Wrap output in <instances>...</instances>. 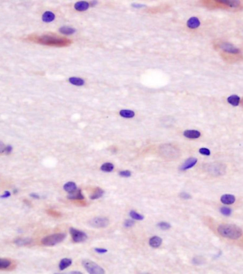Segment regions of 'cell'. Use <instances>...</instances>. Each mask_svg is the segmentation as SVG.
Listing matches in <instances>:
<instances>
[{
    "label": "cell",
    "instance_id": "cell-1",
    "mask_svg": "<svg viewBox=\"0 0 243 274\" xmlns=\"http://www.w3.org/2000/svg\"><path fill=\"white\" fill-rule=\"evenodd\" d=\"M218 232L221 236L230 239H237L241 237L242 231L237 225L223 224L218 226Z\"/></svg>",
    "mask_w": 243,
    "mask_h": 274
},
{
    "label": "cell",
    "instance_id": "cell-2",
    "mask_svg": "<svg viewBox=\"0 0 243 274\" xmlns=\"http://www.w3.org/2000/svg\"><path fill=\"white\" fill-rule=\"evenodd\" d=\"M66 234L64 233H58V234H54L49 236H47L43 238L41 240V243L48 246H55L58 244L61 243L66 238Z\"/></svg>",
    "mask_w": 243,
    "mask_h": 274
},
{
    "label": "cell",
    "instance_id": "cell-3",
    "mask_svg": "<svg viewBox=\"0 0 243 274\" xmlns=\"http://www.w3.org/2000/svg\"><path fill=\"white\" fill-rule=\"evenodd\" d=\"M83 265L89 274H105V270L99 265L90 260H84Z\"/></svg>",
    "mask_w": 243,
    "mask_h": 274
},
{
    "label": "cell",
    "instance_id": "cell-4",
    "mask_svg": "<svg viewBox=\"0 0 243 274\" xmlns=\"http://www.w3.org/2000/svg\"><path fill=\"white\" fill-rule=\"evenodd\" d=\"M207 170L213 176H220L223 175L226 173V166L223 163H214L208 165Z\"/></svg>",
    "mask_w": 243,
    "mask_h": 274
},
{
    "label": "cell",
    "instance_id": "cell-5",
    "mask_svg": "<svg viewBox=\"0 0 243 274\" xmlns=\"http://www.w3.org/2000/svg\"><path fill=\"white\" fill-rule=\"evenodd\" d=\"M160 152L163 157L174 159L179 156V151L170 144H165L160 147Z\"/></svg>",
    "mask_w": 243,
    "mask_h": 274
},
{
    "label": "cell",
    "instance_id": "cell-6",
    "mask_svg": "<svg viewBox=\"0 0 243 274\" xmlns=\"http://www.w3.org/2000/svg\"><path fill=\"white\" fill-rule=\"evenodd\" d=\"M37 41L41 44L50 45H63L66 44V41L64 39L49 36H44L38 38Z\"/></svg>",
    "mask_w": 243,
    "mask_h": 274
},
{
    "label": "cell",
    "instance_id": "cell-7",
    "mask_svg": "<svg viewBox=\"0 0 243 274\" xmlns=\"http://www.w3.org/2000/svg\"><path fill=\"white\" fill-rule=\"evenodd\" d=\"M70 233H71L72 239L73 241L76 243H80V242H83L86 241V239H88L87 234H85L84 232H82L78 229H74V228L71 227L70 229Z\"/></svg>",
    "mask_w": 243,
    "mask_h": 274
},
{
    "label": "cell",
    "instance_id": "cell-8",
    "mask_svg": "<svg viewBox=\"0 0 243 274\" xmlns=\"http://www.w3.org/2000/svg\"><path fill=\"white\" fill-rule=\"evenodd\" d=\"M109 220L106 217H95L89 221L88 224L95 228H104L109 225Z\"/></svg>",
    "mask_w": 243,
    "mask_h": 274
},
{
    "label": "cell",
    "instance_id": "cell-9",
    "mask_svg": "<svg viewBox=\"0 0 243 274\" xmlns=\"http://www.w3.org/2000/svg\"><path fill=\"white\" fill-rule=\"evenodd\" d=\"M220 48L223 50V51H225L226 53H229V54H238L240 53V50L239 49H237V48L235 47L234 45L230 44V43H227V42L222 43V44L220 45Z\"/></svg>",
    "mask_w": 243,
    "mask_h": 274
},
{
    "label": "cell",
    "instance_id": "cell-10",
    "mask_svg": "<svg viewBox=\"0 0 243 274\" xmlns=\"http://www.w3.org/2000/svg\"><path fill=\"white\" fill-rule=\"evenodd\" d=\"M197 162H198V160H197L196 158L192 157L188 158L186 161L183 163L180 169L181 170H186L188 169H190V168H193L196 164Z\"/></svg>",
    "mask_w": 243,
    "mask_h": 274
},
{
    "label": "cell",
    "instance_id": "cell-11",
    "mask_svg": "<svg viewBox=\"0 0 243 274\" xmlns=\"http://www.w3.org/2000/svg\"><path fill=\"white\" fill-rule=\"evenodd\" d=\"M33 240L31 238H16L14 239V244L19 246H26L32 243Z\"/></svg>",
    "mask_w": 243,
    "mask_h": 274
},
{
    "label": "cell",
    "instance_id": "cell-12",
    "mask_svg": "<svg viewBox=\"0 0 243 274\" xmlns=\"http://www.w3.org/2000/svg\"><path fill=\"white\" fill-rule=\"evenodd\" d=\"M149 244H150V245L152 247V248H158V247H159L161 245H162V238L158 236L152 237L151 238H150Z\"/></svg>",
    "mask_w": 243,
    "mask_h": 274
},
{
    "label": "cell",
    "instance_id": "cell-13",
    "mask_svg": "<svg viewBox=\"0 0 243 274\" xmlns=\"http://www.w3.org/2000/svg\"><path fill=\"white\" fill-rule=\"evenodd\" d=\"M184 136L188 139H198L201 136V132L197 130H186L184 132Z\"/></svg>",
    "mask_w": 243,
    "mask_h": 274
},
{
    "label": "cell",
    "instance_id": "cell-14",
    "mask_svg": "<svg viewBox=\"0 0 243 274\" xmlns=\"http://www.w3.org/2000/svg\"><path fill=\"white\" fill-rule=\"evenodd\" d=\"M220 201L225 205H231L235 202V197L232 195H223L221 197Z\"/></svg>",
    "mask_w": 243,
    "mask_h": 274
},
{
    "label": "cell",
    "instance_id": "cell-15",
    "mask_svg": "<svg viewBox=\"0 0 243 274\" xmlns=\"http://www.w3.org/2000/svg\"><path fill=\"white\" fill-rule=\"evenodd\" d=\"M68 199H84V196L82 194V191L80 189H77L73 193H69L68 195Z\"/></svg>",
    "mask_w": 243,
    "mask_h": 274
},
{
    "label": "cell",
    "instance_id": "cell-16",
    "mask_svg": "<svg viewBox=\"0 0 243 274\" xmlns=\"http://www.w3.org/2000/svg\"><path fill=\"white\" fill-rule=\"evenodd\" d=\"M201 24L200 20L197 17L190 18L187 21V26L190 28H196Z\"/></svg>",
    "mask_w": 243,
    "mask_h": 274
},
{
    "label": "cell",
    "instance_id": "cell-17",
    "mask_svg": "<svg viewBox=\"0 0 243 274\" xmlns=\"http://www.w3.org/2000/svg\"><path fill=\"white\" fill-rule=\"evenodd\" d=\"M90 6V4L87 2H78L75 4V9L77 11H86Z\"/></svg>",
    "mask_w": 243,
    "mask_h": 274
},
{
    "label": "cell",
    "instance_id": "cell-18",
    "mask_svg": "<svg viewBox=\"0 0 243 274\" xmlns=\"http://www.w3.org/2000/svg\"><path fill=\"white\" fill-rule=\"evenodd\" d=\"M55 19V14L52 12V11H46L42 16V20L43 21L46 23L51 22Z\"/></svg>",
    "mask_w": 243,
    "mask_h": 274
},
{
    "label": "cell",
    "instance_id": "cell-19",
    "mask_svg": "<svg viewBox=\"0 0 243 274\" xmlns=\"http://www.w3.org/2000/svg\"><path fill=\"white\" fill-rule=\"evenodd\" d=\"M63 189L65 191L68 192V193H71L77 190V186L74 182H68L64 185Z\"/></svg>",
    "mask_w": 243,
    "mask_h": 274
},
{
    "label": "cell",
    "instance_id": "cell-20",
    "mask_svg": "<svg viewBox=\"0 0 243 274\" xmlns=\"http://www.w3.org/2000/svg\"><path fill=\"white\" fill-rule=\"evenodd\" d=\"M72 264V260L71 259L65 258L63 259L62 260L60 261L59 263V268L61 271L65 270V269L69 267Z\"/></svg>",
    "mask_w": 243,
    "mask_h": 274
},
{
    "label": "cell",
    "instance_id": "cell-21",
    "mask_svg": "<svg viewBox=\"0 0 243 274\" xmlns=\"http://www.w3.org/2000/svg\"><path fill=\"white\" fill-rule=\"evenodd\" d=\"M227 100L228 103L231 105H232V106H238V105L240 104V98L239 96L233 95L230 96V97H228Z\"/></svg>",
    "mask_w": 243,
    "mask_h": 274
},
{
    "label": "cell",
    "instance_id": "cell-22",
    "mask_svg": "<svg viewBox=\"0 0 243 274\" xmlns=\"http://www.w3.org/2000/svg\"><path fill=\"white\" fill-rule=\"evenodd\" d=\"M70 83H71L72 85H76V86H83L85 84V81L83 79L80 78H76V77H73V78H69Z\"/></svg>",
    "mask_w": 243,
    "mask_h": 274
},
{
    "label": "cell",
    "instance_id": "cell-23",
    "mask_svg": "<svg viewBox=\"0 0 243 274\" xmlns=\"http://www.w3.org/2000/svg\"><path fill=\"white\" fill-rule=\"evenodd\" d=\"M119 115L122 117H124V118H132L135 115V113L132 110L122 109L119 111Z\"/></svg>",
    "mask_w": 243,
    "mask_h": 274
},
{
    "label": "cell",
    "instance_id": "cell-24",
    "mask_svg": "<svg viewBox=\"0 0 243 274\" xmlns=\"http://www.w3.org/2000/svg\"><path fill=\"white\" fill-rule=\"evenodd\" d=\"M59 31L64 35H71L75 33L76 30L75 28L68 27V26H63V27L60 28Z\"/></svg>",
    "mask_w": 243,
    "mask_h": 274
},
{
    "label": "cell",
    "instance_id": "cell-25",
    "mask_svg": "<svg viewBox=\"0 0 243 274\" xmlns=\"http://www.w3.org/2000/svg\"><path fill=\"white\" fill-rule=\"evenodd\" d=\"M103 195H104V191H103V190L100 188V187H97V188L95 190V191H94V193L90 195V198L91 199H97L100 198L101 197H102Z\"/></svg>",
    "mask_w": 243,
    "mask_h": 274
},
{
    "label": "cell",
    "instance_id": "cell-26",
    "mask_svg": "<svg viewBox=\"0 0 243 274\" xmlns=\"http://www.w3.org/2000/svg\"><path fill=\"white\" fill-rule=\"evenodd\" d=\"M11 261L7 259L0 258V269H7L10 267Z\"/></svg>",
    "mask_w": 243,
    "mask_h": 274
},
{
    "label": "cell",
    "instance_id": "cell-27",
    "mask_svg": "<svg viewBox=\"0 0 243 274\" xmlns=\"http://www.w3.org/2000/svg\"><path fill=\"white\" fill-rule=\"evenodd\" d=\"M100 169L104 172H107V173L112 172L113 169H114V165L111 163H105L102 165Z\"/></svg>",
    "mask_w": 243,
    "mask_h": 274
},
{
    "label": "cell",
    "instance_id": "cell-28",
    "mask_svg": "<svg viewBox=\"0 0 243 274\" xmlns=\"http://www.w3.org/2000/svg\"><path fill=\"white\" fill-rule=\"evenodd\" d=\"M220 3L224 4L225 5H228L230 7H237L240 4V1H226V0H219V1H217Z\"/></svg>",
    "mask_w": 243,
    "mask_h": 274
},
{
    "label": "cell",
    "instance_id": "cell-29",
    "mask_svg": "<svg viewBox=\"0 0 243 274\" xmlns=\"http://www.w3.org/2000/svg\"><path fill=\"white\" fill-rule=\"evenodd\" d=\"M129 216H130V217L133 219V220H139V221L143 220L144 219V217L142 215L137 213L134 210L130 211V212H129Z\"/></svg>",
    "mask_w": 243,
    "mask_h": 274
},
{
    "label": "cell",
    "instance_id": "cell-30",
    "mask_svg": "<svg viewBox=\"0 0 243 274\" xmlns=\"http://www.w3.org/2000/svg\"><path fill=\"white\" fill-rule=\"evenodd\" d=\"M157 227L159 228L160 229L168 230L171 228V225L169 224V223L166 222H160L159 223H158Z\"/></svg>",
    "mask_w": 243,
    "mask_h": 274
},
{
    "label": "cell",
    "instance_id": "cell-31",
    "mask_svg": "<svg viewBox=\"0 0 243 274\" xmlns=\"http://www.w3.org/2000/svg\"><path fill=\"white\" fill-rule=\"evenodd\" d=\"M220 212L225 216H229L232 213V210L230 208H227V207H223L220 209Z\"/></svg>",
    "mask_w": 243,
    "mask_h": 274
},
{
    "label": "cell",
    "instance_id": "cell-32",
    "mask_svg": "<svg viewBox=\"0 0 243 274\" xmlns=\"http://www.w3.org/2000/svg\"><path fill=\"white\" fill-rule=\"evenodd\" d=\"M119 176L123 177V178H129L131 177L132 175V173L129 171V170H122V171L119 172Z\"/></svg>",
    "mask_w": 243,
    "mask_h": 274
},
{
    "label": "cell",
    "instance_id": "cell-33",
    "mask_svg": "<svg viewBox=\"0 0 243 274\" xmlns=\"http://www.w3.org/2000/svg\"><path fill=\"white\" fill-rule=\"evenodd\" d=\"M134 224H135L134 221L132 220H126L124 222V226L126 228H130L132 227H133Z\"/></svg>",
    "mask_w": 243,
    "mask_h": 274
},
{
    "label": "cell",
    "instance_id": "cell-34",
    "mask_svg": "<svg viewBox=\"0 0 243 274\" xmlns=\"http://www.w3.org/2000/svg\"><path fill=\"white\" fill-rule=\"evenodd\" d=\"M199 153L202 155L204 156H210V151L208 148H201L199 149Z\"/></svg>",
    "mask_w": 243,
    "mask_h": 274
},
{
    "label": "cell",
    "instance_id": "cell-35",
    "mask_svg": "<svg viewBox=\"0 0 243 274\" xmlns=\"http://www.w3.org/2000/svg\"><path fill=\"white\" fill-rule=\"evenodd\" d=\"M193 263L195 265H201L203 263V259L201 257H195L193 259Z\"/></svg>",
    "mask_w": 243,
    "mask_h": 274
},
{
    "label": "cell",
    "instance_id": "cell-36",
    "mask_svg": "<svg viewBox=\"0 0 243 274\" xmlns=\"http://www.w3.org/2000/svg\"><path fill=\"white\" fill-rule=\"evenodd\" d=\"M180 198L184 199H189L191 198V195L190 194H189L188 193H186V192H182V193H180L179 195Z\"/></svg>",
    "mask_w": 243,
    "mask_h": 274
},
{
    "label": "cell",
    "instance_id": "cell-37",
    "mask_svg": "<svg viewBox=\"0 0 243 274\" xmlns=\"http://www.w3.org/2000/svg\"><path fill=\"white\" fill-rule=\"evenodd\" d=\"M95 251L98 254H105L107 252V249L102 248H95Z\"/></svg>",
    "mask_w": 243,
    "mask_h": 274
},
{
    "label": "cell",
    "instance_id": "cell-38",
    "mask_svg": "<svg viewBox=\"0 0 243 274\" xmlns=\"http://www.w3.org/2000/svg\"><path fill=\"white\" fill-rule=\"evenodd\" d=\"M6 146L4 145V143L3 142H2L0 141V153H5V149H6Z\"/></svg>",
    "mask_w": 243,
    "mask_h": 274
},
{
    "label": "cell",
    "instance_id": "cell-39",
    "mask_svg": "<svg viewBox=\"0 0 243 274\" xmlns=\"http://www.w3.org/2000/svg\"><path fill=\"white\" fill-rule=\"evenodd\" d=\"M10 195H11L10 192L5 191L3 195H2L0 196V198H9V197H10Z\"/></svg>",
    "mask_w": 243,
    "mask_h": 274
},
{
    "label": "cell",
    "instance_id": "cell-40",
    "mask_svg": "<svg viewBox=\"0 0 243 274\" xmlns=\"http://www.w3.org/2000/svg\"><path fill=\"white\" fill-rule=\"evenodd\" d=\"M11 151H12V146H11L10 145H8V146H6L5 153H7V154H9V153H10L11 152Z\"/></svg>",
    "mask_w": 243,
    "mask_h": 274
},
{
    "label": "cell",
    "instance_id": "cell-41",
    "mask_svg": "<svg viewBox=\"0 0 243 274\" xmlns=\"http://www.w3.org/2000/svg\"><path fill=\"white\" fill-rule=\"evenodd\" d=\"M30 196L31 197H32V198H36V199H39V195H37V194H35V193H32V194H31L30 195Z\"/></svg>",
    "mask_w": 243,
    "mask_h": 274
},
{
    "label": "cell",
    "instance_id": "cell-42",
    "mask_svg": "<svg viewBox=\"0 0 243 274\" xmlns=\"http://www.w3.org/2000/svg\"><path fill=\"white\" fill-rule=\"evenodd\" d=\"M68 274H83V273H80V272H79V271H72V272L69 273Z\"/></svg>",
    "mask_w": 243,
    "mask_h": 274
},
{
    "label": "cell",
    "instance_id": "cell-43",
    "mask_svg": "<svg viewBox=\"0 0 243 274\" xmlns=\"http://www.w3.org/2000/svg\"><path fill=\"white\" fill-rule=\"evenodd\" d=\"M141 274H150V273H141Z\"/></svg>",
    "mask_w": 243,
    "mask_h": 274
},
{
    "label": "cell",
    "instance_id": "cell-44",
    "mask_svg": "<svg viewBox=\"0 0 243 274\" xmlns=\"http://www.w3.org/2000/svg\"><path fill=\"white\" fill-rule=\"evenodd\" d=\"M56 274H61V273H56Z\"/></svg>",
    "mask_w": 243,
    "mask_h": 274
},
{
    "label": "cell",
    "instance_id": "cell-45",
    "mask_svg": "<svg viewBox=\"0 0 243 274\" xmlns=\"http://www.w3.org/2000/svg\"><path fill=\"white\" fill-rule=\"evenodd\" d=\"M242 103H243V100H242Z\"/></svg>",
    "mask_w": 243,
    "mask_h": 274
}]
</instances>
